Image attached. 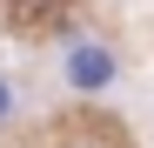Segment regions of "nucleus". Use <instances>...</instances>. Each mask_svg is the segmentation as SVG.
Instances as JSON below:
<instances>
[{
    "label": "nucleus",
    "mask_w": 154,
    "mask_h": 148,
    "mask_svg": "<svg viewBox=\"0 0 154 148\" xmlns=\"http://www.w3.org/2000/svg\"><path fill=\"white\" fill-rule=\"evenodd\" d=\"M67 74H74V88H100V81H114V61H107V47H74Z\"/></svg>",
    "instance_id": "f257e3e1"
},
{
    "label": "nucleus",
    "mask_w": 154,
    "mask_h": 148,
    "mask_svg": "<svg viewBox=\"0 0 154 148\" xmlns=\"http://www.w3.org/2000/svg\"><path fill=\"white\" fill-rule=\"evenodd\" d=\"M7 114H14V88L0 81V121H7Z\"/></svg>",
    "instance_id": "f03ea898"
},
{
    "label": "nucleus",
    "mask_w": 154,
    "mask_h": 148,
    "mask_svg": "<svg viewBox=\"0 0 154 148\" xmlns=\"http://www.w3.org/2000/svg\"><path fill=\"white\" fill-rule=\"evenodd\" d=\"M81 148H107V141H81Z\"/></svg>",
    "instance_id": "7ed1b4c3"
}]
</instances>
